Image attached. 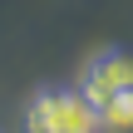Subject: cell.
Segmentation results:
<instances>
[{
  "mask_svg": "<svg viewBox=\"0 0 133 133\" xmlns=\"http://www.w3.org/2000/svg\"><path fill=\"white\" fill-rule=\"evenodd\" d=\"M133 89V54L128 49H104V54H94L89 64H84V79H79V94L99 109V104H109L114 94H123Z\"/></svg>",
  "mask_w": 133,
  "mask_h": 133,
  "instance_id": "2",
  "label": "cell"
},
{
  "mask_svg": "<svg viewBox=\"0 0 133 133\" xmlns=\"http://www.w3.org/2000/svg\"><path fill=\"white\" fill-rule=\"evenodd\" d=\"M25 133H99V109L79 89H44L25 114Z\"/></svg>",
  "mask_w": 133,
  "mask_h": 133,
  "instance_id": "1",
  "label": "cell"
},
{
  "mask_svg": "<svg viewBox=\"0 0 133 133\" xmlns=\"http://www.w3.org/2000/svg\"><path fill=\"white\" fill-rule=\"evenodd\" d=\"M99 133H133V89L99 104Z\"/></svg>",
  "mask_w": 133,
  "mask_h": 133,
  "instance_id": "3",
  "label": "cell"
}]
</instances>
